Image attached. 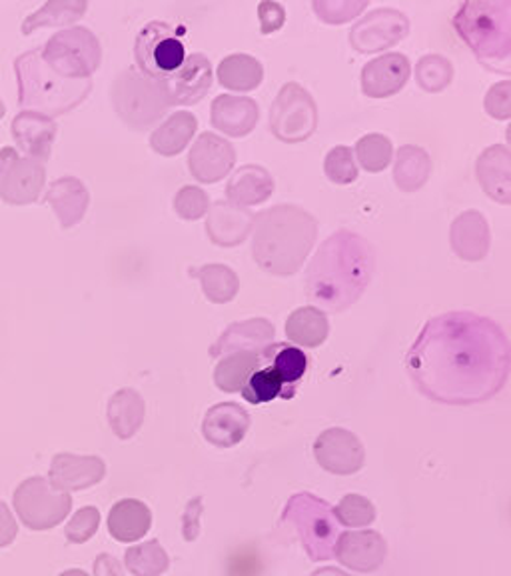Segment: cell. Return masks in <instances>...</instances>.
I'll return each mask as SVG.
<instances>
[{
    "label": "cell",
    "mask_w": 511,
    "mask_h": 576,
    "mask_svg": "<svg viewBox=\"0 0 511 576\" xmlns=\"http://www.w3.org/2000/svg\"><path fill=\"white\" fill-rule=\"evenodd\" d=\"M423 395L446 405H473L498 395L510 374V344L498 324L473 313L428 321L406 358Z\"/></svg>",
    "instance_id": "cell-1"
},
{
    "label": "cell",
    "mask_w": 511,
    "mask_h": 576,
    "mask_svg": "<svg viewBox=\"0 0 511 576\" xmlns=\"http://www.w3.org/2000/svg\"><path fill=\"white\" fill-rule=\"evenodd\" d=\"M374 273V251L358 234H331L314 256L306 289L314 304L326 311H344L356 303Z\"/></svg>",
    "instance_id": "cell-2"
},
{
    "label": "cell",
    "mask_w": 511,
    "mask_h": 576,
    "mask_svg": "<svg viewBox=\"0 0 511 576\" xmlns=\"http://www.w3.org/2000/svg\"><path fill=\"white\" fill-rule=\"evenodd\" d=\"M254 231V261L274 274H294L316 239V223L296 206L262 213Z\"/></svg>",
    "instance_id": "cell-3"
},
{
    "label": "cell",
    "mask_w": 511,
    "mask_h": 576,
    "mask_svg": "<svg viewBox=\"0 0 511 576\" xmlns=\"http://www.w3.org/2000/svg\"><path fill=\"white\" fill-rule=\"evenodd\" d=\"M461 41L470 47L478 61L493 72L510 74L511 2L476 0L463 2L453 19Z\"/></svg>",
    "instance_id": "cell-4"
},
{
    "label": "cell",
    "mask_w": 511,
    "mask_h": 576,
    "mask_svg": "<svg viewBox=\"0 0 511 576\" xmlns=\"http://www.w3.org/2000/svg\"><path fill=\"white\" fill-rule=\"evenodd\" d=\"M186 61V47L166 22L146 24L136 39V62L149 79L164 82Z\"/></svg>",
    "instance_id": "cell-5"
},
{
    "label": "cell",
    "mask_w": 511,
    "mask_h": 576,
    "mask_svg": "<svg viewBox=\"0 0 511 576\" xmlns=\"http://www.w3.org/2000/svg\"><path fill=\"white\" fill-rule=\"evenodd\" d=\"M12 505L22 525L31 530H47L61 525L71 511V496L52 491L44 478L24 481L12 495Z\"/></svg>",
    "instance_id": "cell-6"
},
{
    "label": "cell",
    "mask_w": 511,
    "mask_h": 576,
    "mask_svg": "<svg viewBox=\"0 0 511 576\" xmlns=\"http://www.w3.org/2000/svg\"><path fill=\"white\" fill-rule=\"evenodd\" d=\"M318 124V112L310 94L298 84H286L270 112L272 132L284 142L310 139Z\"/></svg>",
    "instance_id": "cell-7"
},
{
    "label": "cell",
    "mask_w": 511,
    "mask_h": 576,
    "mask_svg": "<svg viewBox=\"0 0 511 576\" xmlns=\"http://www.w3.org/2000/svg\"><path fill=\"white\" fill-rule=\"evenodd\" d=\"M212 87L211 61L204 54H192L171 79L162 82L168 104H196Z\"/></svg>",
    "instance_id": "cell-8"
},
{
    "label": "cell",
    "mask_w": 511,
    "mask_h": 576,
    "mask_svg": "<svg viewBox=\"0 0 511 576\" xmlns=\"http://www.w3.org/2000/svg\"><path fill=\"white\" fill-rule=\"evenodd\" d=\"M408 79L410 61L403 54L391 52L366 64L361 72V89L371 99H386L400 91Z\"/></svg>",
    "instance_id": "cell-9"
},
{
    "label": "cell",
    "mask_w": 511,
    "mask_h": 576,
    "mask_svg": "<svg viewBox=\"0 0 511 576\" xmlns=\"http://www.w3.org/2000/svg\"><path fill=\"white\" fill-rule=\"evenodd\" d=\"M234 149L231 142L222 141L221 137L212 134V132H204L201 139L194 144L191 152V171L198 181L202 182H218L224 174L234 164Z\"/></svg>",
    "instance_id": "cell-10"
},
{
    "label": "cell",
    "mask_w": 511,
    "mask_h": 576,
    "mask_svg": "<svg viewBox=\"0 0 511 576\" xmlns=\"http://www.w3.org/2000/svg\"><path fill=\"white\" fill-rule=\"evenodd\" d=\"M388 11L371 12L370 17H366L360 24L354 27L350 34V41L360 52L381 51L386 47H391L396 42L401 41L408 34V21L401 12H396L391 17L390 22L381 29V24L388 17Z\"/></svg>",
    "instance_id": "cell-11"
},
{
    "label": "cell",
    "mask_w": 511,
    "mask_h": 576,
    "mask_svg": "<svg viewBox=\"0 0 511 576\" xmlns=\"http://www.w3.org/2000/svg\"><path fill=\"white\" fill-rule=\"evenodd\" d=\"M258 121V104L251 99L218 97L212 104V124L231 137H244Z\"/></svg>",
    "instance_id": "cell-12"
},
{
    "label": "cell",
    "mask_w": 511,
    "mask_h": 576,
    "mask_svg": "<svg viewBox=\"0 0 511 576\" xmlns=\"http://www.w3.org/2000/svg\"><path fill=\"white\" fill-rule=\"evenodd\" d=\"M262 356L274 368V373L280 376L284 388H286V395H288V398H292L294 393H296V386L300 384L302 378L308 373L310 361H308L306 353L298 346L278 343L268 344L262 351Z\"/></svg>",
    "instance_id": "cell-13"
},
{
    "label": "cell",
    "mask_w": 511,
    "mask_h": 576,
    "mask_svg": "<svg viewBox=\"0 0 511 576\" xmlns=\"http://www.w3.org/2000/svg\"><path fill=\"white\" fill-rule=\"evenodd\" d=\"M254 216L246 209H236L228 203H216L208 221V234L212 241L222 246L241 244L251 231Z\"/></svg>",
    "instance_id": "cell-14"
},
{
    "label": "cell",
    "mask_w": 511,
    "mask_h": 576,
    "mask_svg": "<svg viewBox=\"0 0 511 576\" xmlns=\"http://www.w3.org/2000/svg\"><path fill=\"white\" fill-rule=\"evenodd\" d=\"M248 428V416L236 405L214 406L204 421V436L218 446L236 445Z\"/></svg>",
    "instance_id": "cell-15"
},
{
    "label": "cell",
    "mask_w": 511,
    "mask_h": 576,
    "mask_svg": "<svg viewBox=\"0 0 511 576\" xmlns=\"http://www.w3.org/2000/svg\"><path fill=\"white\" fill-rule=\"evenodd\" d=\"M102 473L104 466L101 461L61 455L52 465L51 481L54 488L59 491H69V488L79 491L101 481Z\"/></svg>",
    "instance_id": "cell-16"
},
{
    "label": "cell",
    "mask_w": 511,
    "mask_h": 576,
    "mask_svg": "<svg viewBox=\"0 0 511 576\" xmlns=\"http://www.w3.org/2000/svg\"><path fill=\"white\" fill-rule=\"evenodd\" d=\"M451 241L456 253L460 254L466 261H481L488 251V224L486 219L478 213L461 214L460 219L453 223Z\"/></svg>",
    "instance_id": "cell-17"
},
{
    "label": "cell",
    "mask_w": 511,
    "mask_h": 576,
    "mask_svg": "<svg viewBox=\"0 0 511 576\" xmlns=\"http://www.w3.org/2000/svg\"><path fill=\"white\" fill-rule=\"evenodd\" d=\"M274 182L270 174L260 166H244L232 176L228 184V199L241 206L264 203L270 196Z\"/></svg>",
    "instance_id": "cell-18"
},
{
    "label": "cell",
    "mask_w": 511,
    "mask_h": 576,
    "mask_svg": "<svg viewBox=\"0 0 511 576\" xmlns=\"http://www.w3.org/2000/svg\"><path fill=\"white\" fill-rule=\"evenodd\" d=\"M242 396L251 405H266V403L276 401L278 396L288 398L280 376L274 373V368L264 361V356L260 358V364L242 383Z\"/></svg>",
    "instance_id": "cell-19"
},
{
    "label": "cell",
    "mask_w": 511,
    "mask_h": 576,
    "mask_svg": "<svg viewBox=\"0 0 511 576\" xmlns=\"http://www.w3.org/2000/svg\"><path fill=\"white\" fill-rule=\"evenodd\" d=\"M260 62L246 54H234L224 59L218 69V79L222 87L232 89V91H252L262 82Z\"/></svg>",
    "instance_id": "cell-20"
},
{
    "label": "cell",
    "mask_w": 511,
    "mask_h": 576,
    "mask_svg": "<svg viewBox=\"0 0 511 576\" xmlns=\"http://www.w3.org/2000/svg\"><path fill=\"white\" fill-rule=\"evenodd\" d=\"M196 131V119L188 112L174 114L171 121L152 134V146L161 154H178Z\"/></svg>",
    "instance_id": "cell-21"
},
{
    "label": "cell",
    "mask_w": 511,
    "mask_h": 576,
    "mask_svg": "<svg viewBox=\"0 0 511 576\" xmlns=\"http://www.w3.org/2000/svg\"><path fill=\"white\" fill-rule=\"evenodd\" d=\"M109 526L119 540H134L149 528V511L136 501H122L112 508Z\"/></svg>",
    "instance_id": "cell-22"
},
{
    "label": "cell",
    "mask_w": 511,
    "mask_h": 576,
    "mask_svg": "<svg viewBox=\"0 0 511 576\" xmlns=\"http://www.w3.org/2000/svg\"><path fill=\"white\" fill-rule=\"evenodd\" d=\"M430 174V156L416 146H403L396 162V182L401 191L411 192L420 189Z\"/></svg>",
    "instance_id": "cell-23"
},
{
    "label": "cell",
    "mask_w": 511,
    "mask_h": 576,
    "mask_svg": "<svg viewBox=\"0 0 511 576\" xmlns=\"http://www.w3.org/2000/svg\"><path fill=\"white\" fill-rule=\"evenodd\" d=\"M286 331L290 333L296 343L318 346L326 338L328 323H326V316L320 311L308 306V309H300V311L292 314Z\"/></svg>",
    "instance_id": "cell-24"
},
{
    "label": "cell",
    "mask_w": 511,
    "mask_h": 576,
    "mask_svg": "<svg viewBox=\"0 0 511 576\" xmlns=\"http://www.w3.org/2000/svg\"><path fill=\"white\" fill-rule=\"evenodd\" d=\"M191 276L201 279L204 294L214 303H226L238 291L236 274L232 273L228 266H222V264L202 266L198 271H191Z\"/></svg>",
    "instance_id": "cell-25"
},
{
    "label": "cell",
    "mask_w": 511,
    "mask_h": 576,
    "mask_svg": "<svg viewBox=\"0 0 511 576\" xmlns=\"http://www.w3.org/2000/svg\"><path fill=\"white\" fill-rule=\"evenodd\" d=\"M505 159H510V152L505 146H491L483 152V156L478 161V179H480L486 191L490 189L491 181H495L493 191H491V199H495L500 203H510V181H501L498 176L500 174L498 166Z\"/></svg>",
    "instance_id": "cell-26"
},
{
    "label": "cell",
    "mask_w": 511,
    "mask_h": 576,
    "mask_svg": "<svg viewBox=\"0 0 511 576\" xmlns=\"http://www.w3.org/2000/svg\"><path fill=\"white\" fill-rule=\"evenodd\" d=\"M260 358L262 351L260 353H254V351L244 353V351H241V353L232 354L226 361H222L221 366H218L216 383L224 391H241L242 383L260 364Z\"/></svg>",
    "instance_id": "cell-27"
},
{
    "label": "cell",
    "mask_w": 511,
    "mask_h": 576,
    "mask_svg": "<svg viewBox=\"0 0 511 576\" xmlns=\"http://www.w3.org/2000/svg\"><path fill=\"white\" fill-rule=\"evenodd\" d=\"M356 152L366 171L380 172L390 164L391 142L381 134H370V137L360 139Z\"/></svg>",
    "instance_id": "cell-28"
},
{
    "label": "cell",
    "mask_w": 511,
    "mask_h": 576,
    "mask_svg": "<svg viewBox=\"0 0 511 576\" xmlns=\"http://www.w3.org/2000/svg\"><path fill=\"white\" fill-rule=\"evenodd\" d=\"M418 82L421 84V89L426 91L438 92L441 89H446L451 81V64L450 61H446L443 57H423L418 62Z\"/></svg>",
    "instance_id": "cell-29"
},
{
    "label": "cell",
    "mask_w": 511,
    "mask_h": 576,
    "mask_svg": "<svg viewBox=\"0 0 511 576\" xmlns=\"http://www.w3.org/2000/svg\"><path fill=\"white\" fill-rule=\"evenodd\" d=\"M326 174L336 184H350L358 179V169L348 146H336L326 156Z\"/></svg>",
    "instance_id": "cell-30"
},
{
    "label": "cell",
    "mask_w": 511,
    "mask_h": 576,
    "mask_svg": "<svg viewBox=\"0 0 511 576\" xmlns=\"http://www.w3.org/2000/svg\"><path fill=\"white\" fill-rule=\"evenodd\" d=\"M174 206L184 219H201L202 214L208 211V201H206V194L201 189L184 186L181 194L176 196Z\"/></svg>",
    "instance_id": "cell-31"
},
{
    "label": "cell",
    "mask_w": 511,
    "mask_h": 576,
    "mask_svg": "<svg viewBox=\"0 0 511 576\" xmlns=\"http://www.w3.org/2000/svg\"><path fill=\"white\" fill-rule=\"evenodd\" d=\"M99 511L94 508H84L81 513H76V516L72 518L71 525L67 526V536L72 543H84L89 540L94 530L99 528Z\"/></svg>",
    "instance_id": "cell-32"
},
{
    "label": "cell",
    "mask_w": 511,
    "mask_h": 576,
    "mask_svg": "<svg viewBox=\"0 0 511 576\" xmlns=\"http://www.w3.org/2000/svg\"><path fill=\"white\" fill-rule=\"evenodd\" d=\"M314 9L316 12L320 14L324 21H328L330 17H334L336 12H338V17L334 19V22H346L350 21L351 17L356 14V12H360L361 9H366V2H358V4H348V2H336V4H326V2H316L314 4Z\"/></svg>",
    "instance_id": "cell-33"
},
{
    "label": "cell",
    "mask_w": 511,
    "mask_h": 576,
    "mask_svg": "<svg viewBox=\"0 0 511 576\" xmlns=\"http://www.w3.org/2000/svg\"><path fill=\"white\" fill-rule=\"evenodd\" d=\"M19 536L17 518L12 516L11 508L0 501V548L11 546Z\"/></svg>",
    "instance_id": "cell-34"
},
{
    "label": "cell",
    "mask_w": 511,
    "mask_h": 576,
    "mask_svg": "<svg viewBox=\"0 0 511 576\" xmlns=\"http://www.w3.org/2000/svg\"><path fill=\"white\" fill-rule=\"evenodd\" d=\"M262 32L270 34V32L278 31L284 22V9L276 2H262Z\"/></svg>",
    "instance_id": "cell-35"
},
{
    "label": "cell",
    "mask_w": 511,
    "mask_h": 576,
    "mask_svg": "<svg viewBox=\"0 0 511 576\" xmlns=\"http://www.w3.org/2000/svg\"><path fill=\"white\" fill-rule=\"evenodd\" d=\"M493 91H495V94H498L500 99H495L490 92L488 102L495 101V104H490L488 111H490L491 117H495V119H508V117H510V84L503 82L500 87H493Z\"/></svg>",
    "instance_id": "cell-36"
},
{
    "label": "cell",
    "mask_w": 511,
    "mask_h": 576,
    "mask_svg": "<svg viewBox=\"0 0 511 576\" xmlns=\"http://www.w3.org/2000/svg\"><path fill=\"white\" fill-rule=\"evenodd\" d=\"M96 576H122L119 563L111 556H101L96 563Z\"/></svg>",
    "instance_id": "cell-37"
},
{
    "label": "cell",
    "mask_w": 511,
    "mask_h": 576,
    "mask_svg": "<svg viewBox=\"0 0 511 576\" xmlns=\"http://www.w3.org/2000/svg\"><path fill=\"white\" fill-rule=\"evenodd\" d=\"M61 576H86L84 573H81V570H69V573H64V575Z\"/></svg>",
    "instance_id": "cell-38"
}]
</instances>
